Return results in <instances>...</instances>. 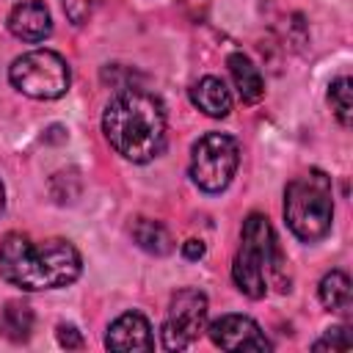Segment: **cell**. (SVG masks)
<instances>
[{"mask_svg": "<svg viewBox=\"0 0 353 353\" xmlns=\"http://www.w3.org/2000/svg\"><path fill=\"white\" fill-rule=\"evenodd\" d=\"M80 270V251L69 240L52 237L36 243L22 232H8L0 240V276L25 292L69 287Z\"/></svg>", "mask_w": 353, "mask_h": 353, "instance_id": "6da1fadb", "label": "cell"}, {"mask_svg": "<svg viewBox=\"0 0 353 353\" xmlns=\"http://www.w3.org/2000/svg\"><path fill=\"white\" fill-rule=\"evenodd\" d=\"M102 132L124 160L149 163L165 146V108L149 91H119L105 105Z\"/></svg>", "mask_w": 353, "mask_h": 353, "instance_id": "7a4b0ae2", "label": "cell"}, {"mask_svg": "<svg viewBox=\"0 0 353 353\" xmlns=\"http://www.w3.org/2000/svg\"><path fill=\"white\" fill-rule=\"evenodd\" d=\"M284 276H287V259L276 245L270 221L262 212H251L243 221L240 248L232 262V279L237 290L254 301L265 298L270 287H279L281 292H287L290 279Z\"/></svg>", "mask_w": 353, "mask_h": 353, "instance_id": "3957f363", "label": "cell"}, {"mask_svg": "<svg viewBox=\"0 0 353 353\" xmlns=\"http://www.w3.org/2000/svg\"><path fill=\"white\" fill-rule=\"evenodd\" d=\"M284 221L290 232L303 243H317L331 232V221H334L331 179L320 168H312L287 185Z\"/></svg>", "mask_w": 353, "mask_h": 353, "instance_id": "277c9868", "label": "cell"}, {"mask_svg": "<svg viewBox=\"0 0 353 353\" xmlns=\"http://www.w3.org/2000/svg\"><path fill=\"white\" fill-rule=\"evenodd\" d=\"M11 85L30 99H58L69 91L72 72L63 55L52 50H30L8 66Z\"/></svg>", "mask_w": 353, "mask_h": 353, "instance_id": "5b68a950", "label": "cell"}, {"mask_svg": "<svg viewBox=\"0 0 353 353\" xmlns=\"http://www.w3.org/2000/svg\"><path fill=\"white\" fill-rule=\"evenodd\" d=\"M237 165H240V146L226 132H207L190 149V179L204 193L226 190Z\"/></svg>", "mask_w": 353, "mask_h": 353, "instance_id": "8992f818", "label": "cell"}, {"mask_svg": "<svg viewBox=\"0 0 353 353\" xmlns=\"http://www.w3.org/2000/svg\"><path fill=\"white\" fill-rule=\"evenodd\" d=\"M207 323V295L185 287L171 295L165 320H163V347L165 350H185L190 347Z\"/></svg>", "mask_w": 353, "mask_h": 353, "instance_id": "52a82bcc", "label": "cell"}, {"mask_svg": "<svg viewBox=\"0 0 353 353\" xmlns=\"http://www.w3.org/2000/svg\"><path fill=\"white\" fill-rule=\"evenodd\" d=\"M210 339L221 350H270V339L248 314H221L210 323Z\"/></svg>", "mask_w": 353, "mask_h": 353, "instance_id": "ba28073f", "label": "cell"}, {"mask_svg": "<svg viewBox=\"0 0 353 353\" xmlns=\"http://www.w3.org/2000/svg\"><path fill=\"white\" fill-rule=\"evenodd\" d=\"M105 347L108 350H119V353H130V350H152L154 347V336H152V325L141 312H124L119 314L105 334Z\"/></svg>", "mask_w": 353, "mask_h": 353, "instance_id": "9c48e42d", "label": "cell"}, {"mask_svg": "<svg viewBox=\"0 0 353 353\" xmlns=\"http://www.w3.org/2000/svg\"><path fill=\"white\" fill-rule=\"evenodd\" d=\"M8 30L22 41H44L52 33V17L50 8L39 0H22L8 14Z\"/></svg>", "mask_w": 353, "mask_h": 353, "instance_id": "30bf717a", "label": "cell"}, {"mask_svg": "<svg viewBox=\"0 0 353 353\" xmlns=\"http://www.w3.org/2000/svg\"><path fill=\"white\" fill-rule=\"evenodd\" d=\"M190 102L212 119H223L232 110V94H229L226 83L215 74H207L190 85Z\"/></svg>", "mask_w": 353, "mask_h": 353, "instance_id": "8fae6325", "label": "cell"}, {"mask_svg": "<svg viewBox=\"0 0 353 353\" xmlns=\"http://www.w3.org/2000/svg\"><path fill=\"white\" fill-rule=\"evenodd\" d=\"M226 66H229V74H232L234 88H237V94H240L243 102L254 105V102H259V99L265 97V80H262L259 69L254 66V61H251L248 55L232 52V55L226 58Z\"/></svg>", "mask_w": 353, "mask_h": 353, "instance_id": "7c38bea8", "label": "cell"}, {"mask_svg": "<svg viewBox=\"0 0 353 353\" xmlns=\"http://www.w3.org/2000/svg\"><path fill=\"white\" fill-rule=\"evenodd\" d=\"M317 295H320V303H323L328 312H336V314H350V309H353L350 276H347L345 270H328V273L320 279Z\"/></svg>", "mask_w": 353, "mask_h": 353, "instance_id": "4fadbf2b", "label": "cell"}, {"mask_svg": "<svg viewBox=\"0 0 353 353\" xmlns=\"http://www.w3.org/2000/svg\"><path fill=\"white\" fill-rule=\"evenodd\" d=\"M132 240L154 256H165V254L174 251V240H171L168 229L160 221H152V218H138L132 223Z\"/></svg>", "mask_w": 353, "mask_h": 353, "instance_id": "5bb4252c", "label": "cell"}, {"mask_svg": "<svg viewBox=\"0 0 353 353\" xmlns=\"http://www.w3.org/2000/svg\"><path fill=\"white\" fill-rule=\"evenodd\" d=\"M0 328L11 342H25L33 331V312L28 303L8 301L3 314H0Z\"/></svg>", "mask_w": 353, "mask_h": 353, "instance_id": "9a60e30c", "label": "cell"}, {"mask_svg": "<svg viewBox=\"0 0 353 353\" xmlns=\"http://www.w3.org/2000/svg\"><path fill=\"white\" fill-rule=\"evenodd\" d=\"M350 85H353V83H350L347 74L336 77V80L328 85V105H331V110H334V116H336V121H339L342 127H350V119H353Z\"/></svg>", "mask_w": 353, "mask_h": 353, "instance_id": "2e32d148", "label": "cell"}, {"mask_svg": "<svg viewBox=\"0 0 353 353\" xmlns=\"http://www.w3.org/2000/svg\"><path fill=\"white\" fill-rule=\"evenodd\" d=\"M350 334H347V325H334L328 328L312 347L314 350H350Z\"/></svg>", "mask_w": 353, "mask_h": 353, "instance_id": "e0dca14e", "label": "cell"}, {"mask_svg": "<svg viewBox=\"0 0 353 353\" xmlns=\"http://www.w3.org/2000/svg\"><path fill=\"white\" fill-rule=\"evenodd\" d=\"M97 6H99V0H63V11L72 25H85L94 17Z\"/></svg>", "mask_w": 353, "mask_h": 353, "instance_id": "ac0fdd59", "label": "cell"}, {"mask_svg": "<svg viewBox=\"0 0 353 353\" xmlns=\"http://www.w3.org/2000/svg\"><path fill=\"white\" fill-rule=\"evenodd\" d=\"M58 342H61L63 347H72V350L83 347V336H80V331H77L74 325H66V323L58 325Z\"/></svg>", "mask_w": 353, "mask_h": 353, "instance_id": "d6986e66", "label": "cell"}, {"mask_svg": "<svg viewBox=\"0 0 353 353\" xmlns=\"http://www.w3.org/2000/svg\"><path fill=\"white\" fill-rule=\"evenodd\" d=\"M204 243L201 240H188L185 245H182V254H185V259H201L204 256Z\"/></svg>", "mask_w": 353, "mask_h": 353, "instance_id": "ffe728a7", "label": "cell"}, {"mask_svg": "<svg viewBox=\"0 0 353 353\" xmlns=\"http://www.w3.org/2000/svg\"><path fill=\"white\" fill-rule=\"evenodd\" d=\"M6 210V188H3V182H0V212Z\"/></svg>", "mask_w": 353, "mask_h": 353, "instance_id": "44dd1931", "label": "cell"}]
</instances>
